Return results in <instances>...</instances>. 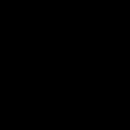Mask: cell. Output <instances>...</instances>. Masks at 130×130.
<instances>
[]
</instances>
